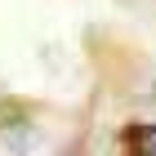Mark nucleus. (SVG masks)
Here are the masks:
<instances>
[{"label": "nucleus", "mask_w": 156, "mask_h": 156, "mask_svg": "<svg viewBox=\"0 0 156 156\" xmlns=\"http://www.w3.org/2000/svg\"><path fill=\"white\" fill-rule=\"evenodd\" d=\"M138 147H143V152H156V129H147V134H138Z\"/></svg>", "instance_id": "1"}]
</instances>
